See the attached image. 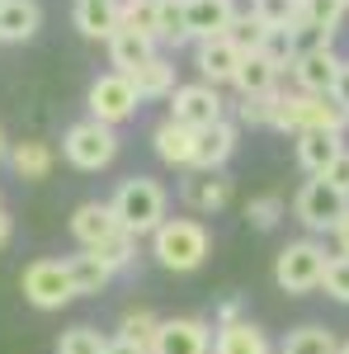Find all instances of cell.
I'll return each instance as SVG.
<instances>
[{"mask_svg": "<svg viewBox=\"0 0 349 354\" xmlns=\"http://www.w3.org/2000/svg\"><path fill=\"white\" fill-rule=\"evenodd\" d=\"M109 208H113V218H118V227H123L128 236H151L165 222L170 194H165V185L151 180V175H128V180L113 189Z\"/></svg>", "mask_w": 349, "mask_h": 354, "instance_id": "1", "label": "cell"}, {"mask_svg": "<svg viewBox=\"0 0 349 354\" xmlns=\"http://www.w3.org/2000/svg\"><path fill=\"white\" fill-rule=\"evenodd\" d=\"M151 255L170 274H194L213 255V236H208V227L198 218H165L151 232Z\"/></svg>", "mask_w": 349, "mask_h": 354, "instance_id": "2", "label": "cell"}, {"mask_svg": "<svg viewBox=\"0 0 349 354\" xmlns=\"http://www.w3.org/2000/svg\"><path fill=\"white\" fill-rule=\"evenodd\" d=\"M274 128H279V133H293V137H302V133H345L349 113L340 109L330 95H307V90H297V95H283Z\"/></svg>", "mask_w": 349, "mask_h": 354, "instance_id": "3", "label": "cell"}, {"mask_svg": "<svg viewBox=\"0 0 349 354\" xmlns=\"http://www.w3.org/2000/svg\"><path fill=\"white\" fill-rule=\"evenodd\" d=\"M326 265H330V255H326L321 241H312V236L288 241L283 250H279V260H274V283H279L288 298H302V293L321 288Z\"/></svg>", "mask_w": 349, "mask_h": 354, "instance_id": "4", "label": "cell"}, {"mask_svg": "<svg viewBox=\"0 0 349 354\" xmlns=\"http://www.w3.org/2000/svg\"><path fill=\"white\" fill-rule=\"evenodd\" d=\"M62 156L76 165V170H104L118 156V133L109 123H100V118H81V123H71L66 137H62Z\"/></svg>", "mask_w": 349, "mask_h": 354, "instance_id": "5", "label": "cell"}, {"mask_svg": "<svg viewBox=\"0 0 349 354\" xmlns=\"http://www.w3.org/2000/svg\"><path fill=\"white\" fill-rule=\"evenodd\" d=\"M19 293H24V302L38 307V312L66 307V302L76 298L71 274H66V260H33V265H24V274H19Z\"/></svg>", "mask_w": 349, "mask_h": 354, "instance_id": "6", "label": "cell"}, {"mask_svg": "<svg viewBox=\"0 0 349 354\" xmlns=\"http://www.w3.org/2000/svg\"><path fill=\"white\" fill-rule=\"evenodd\" d=\"M345 213H349V198L340 189H330L321 175L307 180V185L293 194V218L302 222L307 232H335Z\"/></svg>", "mask_w": 349, "mask_h": 354, "instance_id": "7", "label": "cell"}, {"mask_svg": "<svg viewBox=\"0 0 349 354\" xmlns=\"http://www.w3.org/2000/svg\"><path fill=\"white\" fill-rule=\"evenodd\" d=\"M85 104H90V118H100V123H109V128L128 123V118L142 109L133 81H128L123 71H104V76H95V81H90V95H85Z\"/></svg>", "mask_w": 349, "mask_h": 354, "instance_id": "8", "label": "cell"}, {"mask_svg": "<svg viewBox=\"0 0 349 354\" xmlns=\"http://www.w3.org/2000/svg\"><path fill=\"white\" fill-rule=\"evenodd\" d=\"M170 118L185 123V128H194V133H203V128H213V123L227 118V100H222L217 85H208V81L180 85V90L170 95Z\"/></svg>", "mask_w": 349, "mask_h": 354, "instance_id": "9", "label": "cell"}, {"mask_svg": "<svg viewBox=\"0 0 349 354\" xmlns=\"http://www.w3.org/2000/svg\"><path fill=\"white\" fill-rule=\"evenodd\" d=\"M151 354H213V330L198 317H165L156 326Z\"/></svg>", "mask_w": 349, "mask_h": 354, "instance_id": "10", "label": "cell"}, {"mask_svg": "<svg viewBox=\"0 0 349 354\" xmlns=\"http://www.w3.org/2000/svg\"><path fill=\"white\" fill-rule=\"evenodd\" d=\"M340 62H345V57L335 53V43H317V48L297 53V62L288 71H293L297 90H307V95H330V85L340 76Z\"/></svg>", "mask_w": 349, "mask_h": 354, "instance_id": "11", "label": "cell"}, {"mask_svg": "<svg viewBox=\"0 0 349 354\" xmlns=\"http://www.w3.org/2000/svg\"><path fill=\"white\" fill-rule=\"evenodd\" d=\"M241 48L227 38V33H217V38H198L194 43V66H198V76L208 85H232L236 81V66H241Z\"/></svg>", "mask_w": 349, "mask_h": 354, "instance_id": "12", "label": "cell"}, {"mask_svg": "<svg viewBox=\"0 0 349 354\" xmlns=\"http://www.w3.org/2000/svg\"><path fill=\"white\" fill-rule=\"evenodd\" d=\"M180 198H185V208H194V213H222L232 203V180L222 170H185Z\"/></svg>", "mask_w": 349, "mask_h": 354, "instance_id": "13", "label": "cell"}, {"mask_svg": "<svg viewBox=\"0 0 349 354\" xmlns=\"http://www.w3.org/2000/svg\"><path fill=\"white\" fill-rule=\"evenodd\" d=\"M236 0H185V28L189 38H217V33H232L236 24Z\"/></svg>", "mask_w": 349, "mask_h": 354, "instance_id": "14", "label": "cell"}, {"mask_svg": "<svg viewBox=\"0 0 349 354\" xmlns=\"http://www.w3.org/2000/svg\"><path fill=\"white\" fill-rule=\"evenodd\" d=\"M123 227H118V218H113V208L109 203H81L76 213H71V236H76V245L81 250H100V245L109 241V236H118Z\"/></svg>", "mask_w": 349, "mask_h": 354, "instance_id": "15", "label": "cell"}, {"mask_svg": "<svg viewBox=\"0 0 349 354\" xmlns=\"http://www.w3.org/2000/svg\"><path fill=\"white\" fill-rule=\"evenodd\" d=\"M236 137H241V128H236L232 118H222V123H213V128H203L189 170H222V165L232 161V151H236Z\"/></svg>", "mask_w": 349, "mask_h": 354, "instance_id": "16", "label": "cell"}, {"mask_svg": "<svg viewBox=\"0 0 349 354\" xmlns=\"http://www.w3.org/2000/svg\"><path fill=\"white\" fill-rule=\"evenodd\" d=\"M151 147H156V156H161L165 165H180V170H189V165H194L198 133H194V128H185V123H175V118L165 113L161 123L151 128Z\"/></svg>", "mask_w": 349, "mask_h": 354, "instance_id": "17", "label": "cell"}, {"mask_svg": "<svg viewBox=\"0 0 349 354\" xmlns=\"http://www.w3.org/2000/svg\"><path fill=\"white\" fill-rule=\"evenodd\" d=\"M43 28L38 0H0V43H28Z\"/></svg>", "mask_w": 349, "mask_h": 354, "instance_id": "18", "label": "cell"}, {"mask_svg": "<svg viewBox=\"0 0 349 354\" xmlns=\"http://www.w3.org/2000/svg\"><path fill=\"white\" fill-rule=\"evenodd\" d=\"M156 57V38H147V33H137V28H118L113 38H109V62H113V71H123V76H133L137 66H147Z\"/></svg>", "mask_w": 349, "mask_h": 354, "instance_id": "19", "label": "cell"}, {"mask_svg": "<svg viewBox=\"0 0 349 354\" xmlns=\"http://www.w3.org/2000/svg\"><path fill=\"white\" fill-rule=\"evenodd\" d=\"M213 354H274V345H269V335L255 322H227V326H217L213 335Z\"/></svg>", "mask_w": 349, "mask_h": 354, "instance_id": "20", "label": "cell"}, {"mask_svg": "<svg viewBox=\"0 0 349 354\" xmlns=\"http://www.w3.org/2000/svg\"><path fill=\"white\" fill-rule=\"evenodd\" d=\"M71 19L81 28V38L90 43H100V38H113L118 33V0H76V10H71Z\"/></svg>", "mask_w": 349, "mask_h": 354, "instance_id": "21", "label": "cell"}, {"mask_svg": "<svg viewBox=\"0 0 349 354\" xmlns=\"http://www.w3.org/2000/svg\"><path fill=\"white\" fill-rule=\"evenodd\" d=\"M128 81H133L137 100H170V95L180 90V81H175V62H170V57H161V53L151 57L147 66H137Z\"/></svg>", "mask_w": 349, "mask_h": 354, "instance_id": "22", "label": "cell"}, {"mask_svg": "<svg viewBox=\"0 0 349 354\" xmlns=\"http://www.w3.org/2000/svg\"><path fill=\"white\" fill-rule=\"evenodd\" d=\"M345 151V133H302L297 137V165L317 180V175H326V165L335 161Z\"/></svg>", "mask_w": 349, "mask_h": 354, "instance_id": "23", "label": "cell"}, {"mask_svg": "<svg viewBox=\"0 0 349 354\" xmlns=\"http://www.w3.org/2000/svg\"><path fill=\"white\" fill-rule=\"evenodd\" d=\"M66 274H71V288H76V298H95V293H104L109 283H113V270H109L104 260L95 255V250H81V255H71L66 260Z\"/></svg>", "mask_w": 349, "mask_h": 354, "instance_id": "24", "label": "cell"}, {"mask_svg": "<svg viewBox=\"0 0 349 354\" xmlns=\"http://www.w3.org/2000/svg\"><path fill=\"white\" fill-rule=\"evenodd\" d=\"M345 5L340 0H297V24L293 28H307L317 38H335L340 24H345Z\"/></svg>", "mask_w": 349, "mask_h": 354, "instance_id": "25", "label": "cell"}, {"mask_svg": "<svg viewBox=\"0 0 349 354\" xmlns=\"http://www.w3.org/2000/svg\"><path fill=\"white\" fill-rule=\"evenodd\" d=\"M279 76H283V71H279V66H274V62H269L265 53H245L241 57V66H236V90H241V100L245 95H265V90H279Z\"/></svg>", "mask_w": 349, "mask_h": 354, "instance_id": "26", "label": "cell"}, {"mask_svg": "<svg viewBox=\"0 0 349 354\" xmlns=\"http://www.w3.org/2000/svg\"><path fill=\"white\" fill-rule=\"evenodd\" d=\"M19 180H48L53 175V147L48 142H10V156Z\"/></svg>", "mask_w": 349, "mask_h": 354, "instance_id": "27", "label": "cell"}, {"mask_svg": "<svg viewBox=\"0 0 349 354\" xmlns=\"http://www.w3.org/2000/svg\"><path fill=\"white\" fill-rule=\"evenodd\" d=\"M279 354H340V340L326 326H297V330H288Z\"/></svg>", "mask_w": 349, "mask_h": 354, "instance_id": "28", "label": "cell"}, {"mask_svg": "<svg viewBox=\"0 0 349 354\" xmlns=\"http://www.w3.org/2000/svg\"><path fill=\"white\" fill-rule=\"evenodd\" d=\"M241 213L255 232H274L279 222L288 218V203H283V194H255V198H245Z\"/></svg>", "mask_w": 349, "mask_h": 354, "instance_id": "29", "label": "cell"}, {"mask_svg": "<svg viewBox=\"0 0 349 354\" xmlns=\"http://www.w3.org/2000/svg\"><path fill=\"white\" fill-rule=\"evenodd\" d=\"M156 43H170V48H185L194 43L185 28V0H156Z\"/></svg>", "mask_w": 349, "mask_h": 354, "instance_id": "30", "label": "cell"}, {"mask_svg": "<svg viewBox=\"0 0 349 354\" xmlns=\"http://www.w3.org/2000/svg\"><path fill=\"white\" fill-rule=\"evenodd\" d=\"M156 326H161V317H156L151 307H128V312L118 317V335H123V340H133V345H142V350H151Z\"/></svg>", "mask_w": 349, "mask_h": 354, "instance_id": "31", "label": "cell"}, {"mask_svg": "<svg viewBox=\"0 0 349 354\" xmlns=\"http://www.w3.org/2000/svg\"><path fill=\"white\" fill-rule=\"evenodd\" d=\"M279 104H283V90H265V95H245L241 104H236V113H241V123H250V128H274Z\"/></svg>", "mask_w": 349, "mask_h": 354, "instance_id": "32", "label": "cell"}, {"mask_svg": "<svg viewBox=\"0 0 349 354\" xmlns=\"http://www.w3.org/2000/svg\"><path fill=\"white\" fill-rule=\"evenodd\" d=\"M118 28H137L147 38H156V0H118Z\"/></svg>", "mask_w": 349, "mask_h": 354, "instance_id": "33", "label": "cell"}, {"mask_svg": "<svg viewBox=\"0 0 349 354\" xmlns=\"http://www.w3.org/2000/svg\"><path fill=\"white\" fill-rule=\"evenodd\" d=\"M260 53H265L279 71H288V66L297 62V33L293 28H269L265 43H260Z\"/></svg>", "mask_w": 349, "mask_h": 354, "instance_id": "34", "label": "cell"}, {"mask_svg": "<svg viewBox=\"0 0 349 354\" xmlns=\"http://www.w3.org/2000/svg\"><path fill=\"white\" fill-rule=\"evenodd\" d=\"M109 335H100L95 326H71L62 330V340H57V354H104Z\"/></svg>", "mask_w": 349, "mask_h": 354, "instance_id": "35", "label": "cell"}, {"mask_svg": "<svg viewBox=\"0 0 349 354\" xmlns=\"http://www.w3.org/2000/svg\"><path fill=\"white\" fill-rule=\"evenodd\" d=\"M250 15L265 28H293L297 24V0H250Z\"/></svg>", "mask_w": 349, "mask_h": 354, "instance_id": "36", "label": "cell"}, {"mask_svg": "<svg viewBox=\"0 0 349 354\" xmlns=\"http://www.w3.org/2000/svg\"><path fill=\"white\" fill-rule=\"evenodd\" d=\"M95 255H100V260H104V265H109L113 274H118V270H128V265L137 260V236H128V232H118V236H109V241L100 245Z\"/></svg>", "mask_w": 349, "mask_h": 354, "instance_id": "37", "label": "cell"}, {"mask_svg": "<svg viewBox=\"0 0 349 354\" xmlns=\"http://www.w3.org/2000/svg\"><path fill=\"white\" fill-rule=\"evenodd\" d=\"M265 33H269V28L260 24L255 15H236V24H232V33H227V38H232V43L241 48V53H260V43H265Z\"/></svg>", "mask_w": 349, "mask_h": 354, "instance_id": "38", "label": "cell"}, {"mask_svg": "<svg viewBox=\"0 0 349 354\" xmlns=\"http://www.w3.org/2000/svg\"><path fill=\"white\" fill-rule=\"evenodd\" d=\"M321 288H326V293H330L335 302H345V307H349V255H330Z\"/></svg>", "mask_w": 349, "mask_h": 354, "instance_id": "39", "label": "cell"}, {"mask_svg": "<svg viewBox=\"0 0 349 354\" xmlns=\"http://www.w3.org/2000/svg\"><path fill=\"white\" fill-rule=\"evenodd\" d=\"M321 180L330 185V189H340V194L349 198V147H345V151H340V156H335L330 165H326V175H321Z\"/></svg>", "mask_w": 349, "mask_h": 354, "instance_id": "40", "label": "cell"}, {"mask_svg": "<svg viewBox=\"0 0 349 354\" xmlns=\"http://www.w3.org/2000/svg\"><path fill=\"white\" fill-rule=\"evenodd\" d=\"M330 100H335V104L349 113V57L340 62V76H335V85H330Z\"/></svg>", "mask_w": 349, "mask_h": 354, "instance_id": "41", "label": "cell"}, {"mask_svg": "<svg viewBox=\"0 0 349 354\" xmlns=\"http://www.w3.org/2000/svg\"><path fill=\"white\" fill-rule=\"evenodd\" d=\"M104 354H151V350H142V345H133V340H123V335H113L104 345Z\"/></svg>", "mask_w": 349, "mask_h": 354, "instance_id": "42", "label": "cell"}, {"mask_svg": "<svg viewBox=\"0 0 349 354\" xmlns=\"http://www.w3.org/2000/svg\"><path fill=\"white\" fill-rule=\"evenodd\" d=\"M330 236H335V255H349V213L340 218V227H335Z\"/></svg>", "mask_w": 349, "mask_h": 354, "instance_id": "43", "label": "cell"}, {"mask_svg": "<svg viewBox=\"0 0 349 354\" xmlns=\"http://www.w3.org/2000/svg\"><path fill=\"white\" fill-rule=\"evenodd\" d=\"M217 322H222V326H227V322H241V302H236V298H232V302H222Z\"/></svg>", "mask_w": 349, "mask_h": 354, "instance_id": "44", "label": "cell"}, {"mask_svg": "<svg viewBox=\"0 0 349 354\" xmlns=\"http://www.w3.org/2000/svg\"><path fill=\"white\" fill-rule=\"evenodd\" d=\"M10 236H15V218H10V213L0 208V250L10 245Z\"/></svg>", "mask_w": 349, "mask_h": 354, "instance_id": "45", "label": "cell"}, {"mask_svg": "<svg viewBox=\"0 0 349 354\" xmlns=\"http://www.w3.org/2000/svg\"><path fill=\"white\" fill-rule=\"evenodd\" d=\"M10 156V137H5V128H0V161Z\"/></svg>", "mask_w": 349, "mask_h": 354, "instance_id": "46", "label": "cell"}, {"mask_svg": "<svg viewBox=\"0 0 349 354\" xmlns=\"http://www.w3.org/2000/svg\"><path fill=\"white\" fill-rule=\"evenodd\" d=\"M340 354H349V340H345V345H340Z\"/></svg>", "mask_w": 349, "mask_h": 354, "instance_id": "47", "label": "cell"}, {"mask_svg": "<svg viewBox=\"0 0 349 354\" xmlns=\"http://www.w3.org/2000/svg\"><path fill=\"white\" fill-rule=\"evenodd\" d=\"M340 5H345V10H349V0H340Z\"/></svg>", "mask_w": 349, "mask_h": 354, "instance_id": "48", "label": "cell"}, {"mask_svg": "<svg viewBox=\"0 0 349 354\" xmlns=\"http://www.w3.org/2000/svg\"><path fill=\"white\" fill-rule=\"evenodd\" d=\"M0 208H5V203H0Z\"/></svg>", "mask_w": 349, "mask_h": 354, "instance_id": "49", "label": "cell"}]
</instances>
